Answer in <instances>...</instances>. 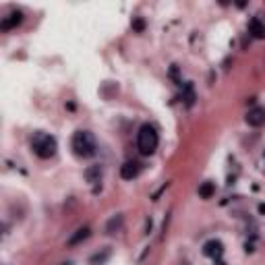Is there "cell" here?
I'll return each instance as SVG.
<instances>
[{
  "label": "cell",
  "mask_w": 265,
  "mask_h": 265,
  "mask_svg": "<svg viewBox=\"0 0 265 265\" xmlns=\"http://www.w3.org/2000/svg\"><path fill=\"white\" fill-rule=\"evenodd\" d=\"M71 147L77 158H91L97 151V145H95V137L89 131H77L73 135V141Z\"/></svg>",
  "instance_id": "6da1fadb"
},
{
  "label": "cell",
  "mask_w": 265,
  "mask_h": 265,
  "mask_svg": "<svg viewBox=\"0 0 265 265\" xmlns=\"http://www.w3.org/2000/svg\"><path fill=\"white\" fill-rule=\"evenodd\" d=\"M56 139L52 135H46V133H37L33 139H31V151L42 160H50L54 158L56 153Z\"/></svg>",
  "instance_id": "7a4b0ae2"
},
{
  "label": "cell",
  "mask_w": 265,
  "mask_h": 265,
  "mask_svg": "<svg viewBox=\"0 0 265 265\" xmlns=\"http://www.w3.org/2000/svg\"><path fill=\"white\" fill-rule=\"evenodd\" d=\"M158 143H160V137L155 133V129L151 124H143L139 133H137V147L143 155H151L155 149H158Z\"/></svg>",
  "instance_id": "3957f363"
},
{
  "label": "cell",
  "mask_w": 265,
  "mask_h": 265,
  "mask_svg": "<svg viewBox=\"0 0 265 265\" xmlns=\"http://www.w3.org/2000/svg\"><path fill=\"white\" fill-rule=\"evenodd\" d=\"M247 124L249 126H263L265 124V108H261V106H255V108H251V110L247 112Z\"/></svg>",
  "instance_id": "277c9868"
},
{
  "label": "cell",
  "mask_w": 265,
  "mask_h": 265,
  "mask_svg": "<svg viewBox=\"0 0 265 265\" xmlns=\"http://www.w3.org/2000/svg\"><path fill=\"white\" fill-rule=\"evenodd\" d=\"M203 255L205 257H209V259H220L224 255V244L220 240L211 238V240H207L203 244Z\"/></svg>",
  "instance_id": "5b68a950"
},
{
  "label": "cell",
  "mask_w": 265,
  "mask_h": 265,
  "mask_svg": "<svg viewBox=\"0 0 265 265\" xmlns=\"http://www.w3.org/2000/svg\"><path fill=\"white\" fill-rule=\"evenodd\" d=\"M139 172H141V164H139V162H126V164L120 166V176H122L124 180L137 178V176H139Z\"/></svg>",
  "instance_id": "8992f818"
},
{
  "label": "cell",
  "mask_w": 265,
  "mask_h": 265,
  "mask_svg": "<svg viewBox=\"0 0 265 265\" xmlns=\"http://www.w3.org/2000/svg\"><path fill=\"white\" fill-rule=\"evenodd\" d=\"M23 21V13L21 11H13L11 15H6L2 19V23H0V29H4V31H8V29H15L17 25H21Z\"/></svg>",
  "instance_id": "52a82bcc"
},
{
  "label": "cell",
  "mask_w": 265,
  "mask_h": 265,
  "mask_svg": "<svg viewBox=\"0 0 265 265\" xmlns=\"http://www.w3.org/2000/svg\"><path fill=\"white\" fill-rule=\"evenodd\" d=\"M249 33L253 37H257V40H263L265 37V25L259 21V19H251V23H249Z\"/></svg>",
  "instance_id": "ba28073f"
},
{
  "label": "cell",
  "mask_w": 265,
  "mask_h": 265,
  "mask_svg": "<svg viewBox=\"0 0 265 265\" xmlns=\"http://www.w3.org/2000/svg\"><path fill=\"white\" fill-rule=\"evenodd\" d=\"M85 178H87V182H91V184L100 182V178H102V166H89V168L85 170Z\"/></svg>",
  "instance_id": "9c48e42d"
},
{
  "label": "cell",
  "mask_w": 265,
  "mask_h": 265,
  "mask_svg": "<svg viewBox=\"0 0 265 265\" xmlns=\"http://www.w3.org/2000/svg\"><path fill=\"white\" fill-rule=\"evenodd\" d=\"M87 236H89V228H79V230H77L75 236L68 238V247H75V244H79V242H81V240H85Z\"/></svg>",
  "instance_id": "30bf717a"
},
{
  "label": "cell",
  "mask_w": 265,
  "mask_h": 265,
  "mask_svg": "<svg viewBox=\"0 0 265 265\" xmlns=\"http://www.w3.org/2000/svg\"><path fill=\"white\" fill-rule=\"evenodd\" d=\"M213 193H215L213 182H203V184L199 186V197H201V199H211Z\"/></svg>",
  "instance_id": "8fae6325"
},
{
  "label": "cell",
  "mask_w": 265,
  "mask_h": 265,
  "mask_svg": "<svg viewBox=\"0 0 265 265\" xmlns=\"http://www.w3.org/2000/svg\"><path fill=\"white\" fill-rule=\"evenodd\" d=\"M120 226H122V215H114V218H112L110 222H108V226H106V232H108V234H112V232H114V228L118 230Z\"/></svg>",
  "instance_id": "7c38bea8"
},
{
  "label": "cell",
  "mask_w": 265,
  "mask_h": 265,
  "mask_svg": "<svg viewBox=\"0 0 265 265\" xmlns=\"http://www.w3.org/2000/svg\"><path fill=\"white\" fill-rule=\"evenodd\" d=\"M193 102H195V91H193V85L191 83H186L184 85V104L186 106H193Z\"/></svg>",
  "instance_id": "4fadbf2b"
},
{
  "label": "cell",
  "mask_w": 265,
  "mask_h": 265,
  "mask_svg": "<svg viewBox=\"0 0 265 265\" xmlns=\"http://www.w3.org/2000/svg\"><path fill=\"white\" fill-rule=\"evenodd\" d=\"M133 27L137 29V31H143V27H145V25H143L141 19H137V21H133Z\"/></svg>",
  "instance_id": "5bb4252c"
},
{
  "label": "cell",
  "mask_w": 265,
  "mask_h": 265,
  "mask_svg": "<svg viewBox=\"0 0 265 265\" xmlns=\"http://www.w3.org/2000/svg\"><path fill=\"white\" fill-rule=\"evenodd\" d=\"M261 164H263V168H265V151L261 153Z\"/></svg>",
  "instance_id": "9a60e30c"
}]
</instances>
